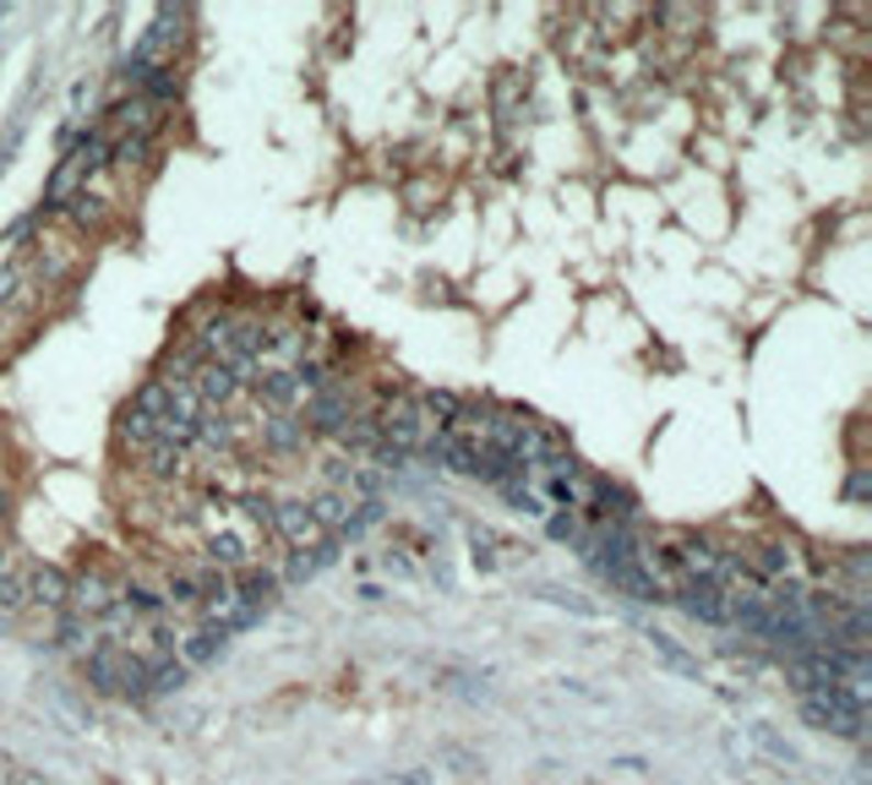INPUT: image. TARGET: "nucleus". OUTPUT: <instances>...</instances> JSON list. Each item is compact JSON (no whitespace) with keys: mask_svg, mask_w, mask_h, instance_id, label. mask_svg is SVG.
<instances>
[{"mask_svg":"<svg viewBox=\"0 0 872 785\" xmlns=\"http://www.w3.org/2000/svg\"><path fill=\"white\" fill-rule=\"evenodd\" d=\"M169 388V415L164 420H175V426H202V415H208V404H202V393L191 388V382H164Z\"/></svg>","mask_w":872,"mask_h":785,"instance_id":"f8f14e48","label":"nucleus"},{"mask_svg":"<svg viewBox=\"0 0 872 785\" xmlns=\"http://www.w3.org/2000/svg\"><path fill=\"white\" fill-rule=\"evenodd\" d=\"M82 671H88V682H93L99 693H110V698H147L143 660L126 654V649H115V643H99V649L82 660Z\"/></svg>","mask_w":872,"mask_h":785,"instance_id":"f257e3e1","label":"nucleus"},{"mask_svg":"<svg viewBox=\"0 0 872 785\" xmlns=\"http://www.w3.org/2000/svg\"><path fill=\"white\" fill-rule=\"evenodd\" d=\"M327 562H333V546H327V551H290L284 584H305V579H316V573H322Z\"/></svg>","mask_w":872,"mask_h":785,"instance_id":"393cba45","label":"nucleus"},{"mask_svg":"<svg viewBox=\"0 0 872 785\" xmlns=\"http://www.w3.org/2000/svg\"><path fill=\"white\" fill-rule=\"evenodd\" d=\"M393 785H399V781H393Z\"/></svg>","mask_w":872,"mask_h":785,"instance_id":"72a5a7b5","label":"nucleus"},{"mask_svg":"<svg viewBox=\"0 0 872 785\" xmlns=\"http://www.w3.org/2000/svg\"><path fill=\"white\" fill-rule=\"evenodd\" d=\"M191 388L202 393V404H208V410H224V404H235V393H241L235 371H230V366H219V360H202V371L191 377Z\"/></svg>","mask_w":872,"mask_h":785,"instance_id":"1a4fd4ad","label":"nucleus"},{"mask_svg":"<svg viewBox=\"0 0 872 785\" xmlns=\"http://www.w3.org/2000/svg\"><path fill=\"white\" fill-rule=\"evenodd\" d=\"M655 22H666V27H671V38H677V44H687V38L704 27V11H698V5H660V11H655Z\"/></svg>","mask_w":872,"mask_h":785,"instance_id":"6ab92c4d","label":"nucleus"},{"mask_svg":"<svg viewBox=\"0 0 872 785\" xmlns=\"http://www.w3.org/2000/svg\"><path fill=\"white\" fill-rule=\"evenodd\" d=\"M110 606H121V584L99 568H82L66 579V612L60 617H77V623H99Z\"/></svg>","mask_w":872,"mask_h":785,"instance_id":"7ed1b4c3","label":"nucleus"},{"mask_svg":"<svg viewBox=\"0 0 872 785\" xmlns=\"http://www.w3.org/2000/svg\"><path fill=\"white\" fill-rule=\"evenodd\" d=\"M268 448H273V453H300V448H305V431L294 426V415H273V420H268Z\"/></svg>","mask_w":872,"mask_h":785,"instance_id":"a878e982","label":"nucleus"},{"mask_svg":"<svg viewBox=\"0 0 872 785\" xmlns=\"http://www.w3.org/2000/svg\"><path fill=\"white\" fill-rule=\"evenodd\" d=\"M66 213H71V229H77V235H88V229H104V224H110V202H104V197H93V191H77V197L66 202Z\"/></svg>","mask_w":872,"mask_h":785,"instance_id":"2eb2a0df","label":"nucleus"},{"mask_svg":"<svg viewBox=\"0 0 872 785\" xmlns=\"http://www.w3.org/2000/svg\"><path fill=\"white\" fill-rule=\"evenodd\" d=\"M60 643H66L77 660H88V654L99 649V628H93V623H77V617H60Z\"/></svg>","mask_w":872,"mask_h":785,"instance_id":"b1692460","label":"nucleus"},{"mask_svg":"<svg viewBox=\"0 0 872 785\" xmlns=\"http://www.w3.org/2000/svg\"><path fill=\"white\" fill-rule=\"evenodd\" d=\"M649 643H655V654L677 671V676H698V660L693 654H682V643L671 638V632H660V628H649Z\"/></svg>","mask_w":872,"mask_h":785,"instance_id":"aec40b11","label":"nucleus"},{"mask_svg":"<svg viewBox=\"0 0 872 785\" xmlns=\"http://www.w3.org/2000/svg\"><path fill=\"white\" fill-rule=\"evenodd\" d=\"M0 529H5V518H0Z\"/></svg>","mask_w":872,"mask_h":785,"instance_id":"473e14b6","label":"nucleus"},{"mask_svg":"<svg viewBox=\"0 0 872 785\" xmlns=\"http://www.w3.org/2000/svg\"><path fill=\"white\" fill-rule=\"evenodd\" d=\"M436 682H441V687H458V698H469V704L485 698V682H474V676H463V671H452V665H441Z\"/></svg>","mask_w":872,"mask_h":785,"instance_id":"c756f323","label":"nucleus"},{"mask_svg":"<svg viewBox=\"0 0 872 785\" xmlns=\"http://www.w3.org/2000/svg\"><path fill=\"white\" fill-rule=\"evenodd\" d=\"M224 643H230L224 632H213V628H197V632H191V638H186V643H175V649H180L175 660H180V665L191 671V665H208V660H219V654H224Z\"/></svg>","mask_w":872,"mask_h":785,"instance_id":"4468645a","label":"nucleus"},{"mask_svg":"<svg viewBox=\"0 0 872 785\" xmlns=\"http://www.w3.org/2000/svg\"><path fill=\"white\" fill-rule=\"evenodd\" d=\"M153 437H158V420H147V415H137V410H126V415H121V448L147 453V448H153Z\"/></svg>","mask_w":872,"mask_h":785,"instance_id":"412c9836","label":"nucleus"},{"mask_svg":"<svg viewBox=\"0 0 872 785\" xmlns=\"http://www.w3.org/2000/svg\"><path fill=\"white\" fill-rule=\"evenodd\" d=\"M132 410H137V415H147V420H164V415H169V388H164L158 377H153V382H143V388H137V399H132Z\"/></svg>","mask_w":872,"mask_h":785,"instance_id":"bb28decb","label":"nucleus"},{"mask_svg":"<svg viewBox=\"0 0 872 785\" xmlns=\"http://www.w3.org/2000/svg\"><path fill=\"white\" fill-rule=\"evenodd\" d=\"M110 169L132 175V169H153V137H126L110 148Z\"/></svg>","mask_w":872,"mask_h":785,"instance_id":"a211bd4d","label":"nucleus"},{"mask_svg":"<svg viewBox=\"0 0 872 785\" xmlns=\"http://www.w3.org/2000/svg\"><path fill=\"white\" fill-rule=\"evenodd\" d=\"M535 595H540V601H557V606H562V612H573V617H594V606L583 601L579 590H557V584H540Z\"/></svg>","mask_w":872,"mask_h":785,"instance_id":"c85d7f7f","label":"nucleus"},{"mask_svg":"<svg viewBox=\"0 0 872 785\" xmlns=\"http://www.w3.org/2000/svg\"><path fill=\"white\" fill-rule=\"evenodd\" d=\"M693 623H709V628H730V601L715 590V584H682L677 595H671Z\"/></svg>","mask_w":872,"mask_h":785,"instance_id":"0eeeda50","label":"nucleus"},{"mask_svg":"<svg viewBox=\"0 0 872 785\" xmlns=\"http://www.w3.org/2000/svg\"><path fill=\"white\" fill-rule=\"evenodd\" d=\"M421 404L436 415V426H441V431H447V426L458 420V410H463V399H458L452 388H432V393H421Z\"/></svg>","mask_w":872,"mask_h":785,"instance_id":"cd10ccee","label":"nucleus"},{"mask_svg":"<svg viewBox=\"0 0 872 785\" xmlns=\"http://www.w3.org/2000/svg\"><path fill=\"white\" fill-rule=\"evenodd\" d=\"M22 584H27V606L66 612V573H55L49 562H33V568H22Z\"/></svg>","mask_w":872,"mask_h":785,"instance_id":"6e6552de","label":"nucleus"},{"mask_svg":"<svg viewBox=\"0 0 872 785\" xmlns=\"http://www.w3.org/2000/svg\"><path fill=\"white\" fill-rule=\"evenodd\" d=\"M524 99H529V77H518V71L496 77V115H502V126L518 121V104H524Z\"/></svg>","mask_w":872,"mask_h":785,"instance_id":"f3484780","label":"nucleus"},{"mask_svg":"<svg viewBox=\"0 0 872 785\" xmlns=\"http://www.w3.org/2000/svg\"><path fill=\"white\" fill-rule=\"evenodd\" d=\"M202 349L186 338V344H175V349H164V360H158V382H191L197 371H202Z\"/></svg>","mask_w":872,"mask_h":785,"instance_id":"9b49d317","label":"nucleus"},{"mask_svg":"<svg viewBox=\"0 0 872 785\" xmlns=\"http://www.w3.org/2000/svg\"><path fill=\"white\" fill-rule=\"evenodd\" d=\"M305 513L316 518V529H322V535H338V529H344V518H349V496H344V491H316V496L305 502Z\"/></svg>","mask_w":872,"mask_h":785,"instance_id":"ddd939ff","label":"nucleus"},{"mask_svg":"<svg viewBox=\"0 0 872 785\" xmlns=\"http://www.w3.org/2000/svg\"><path fill=\"white\" fill-rule=\"evenodd\" d=\"M463 540H469V557H474V568H485V573H496L502 568V535L496 529H485V524H469L463 529Z\"/></svg>","mask_w":872,"mask_h":785,"instance_id":"dca6fc26","label":"nucleus"},{"mask_svg":"<svg viewBox=\"0 0 872 785\" xmlns=\"http://www.w3.org/2000/svg\"><path fill=\"white\" fill-rule=\"evenodd\" d=\"M583 524H589V513H573V507H551V513H546V535L562 540V546H579Z\"/></svg>","mask_w":872,"mask_h":785,"instance_id":"5701e85b","label":"nucleus"},{"mask_svg":"<svg viewBox=\"0 0 872 785\" xmlns=\"http://www.w3.org/2000/svg\"><path fill=\"white\" fill-rule=\"evenodd\" d=\"M27 268H33L38 284H66V279L82 268V240H77V229L44 224V240L27 251Z\"/></svg>","mask_w":872,"mask_h":785,"instance_id":"f03ea898","label":"nucleus"},{"mask_svg":"<svg viewBox=\"0 0 872 785\" xmlns=\"http://www.w3.org/2000/svg\"><path fill=\"white\" fill-rule=\"evenodd\" d=\"M143 459H147V474H158V480H180L186 474V453L169 448V442H158V437H153V448H147Z\"/></svg>","mask_w":872,"mask_h":785,"instance_id":"4be33fe9","label":"nucleus"},{"mask_svg":"<svg viewBox=\"0 0 872 785\" xmlns=\"http://www.w3.org/2000/svg\"><path fill=\"white\" fill-rule=\"evenodd\" d=\"M305 399H311V393H305V382H300L294 371H262V404H268L273 415H294Z\"/></svg>","mask_w":872,"mask_h":785,"instance_id":"9d476101","label":"nucleus"},{"mask_svg":"<svg viewBox=\"0 0 872 785\" xmlns=\"http://www.w3.org/2000/svg\"><path fill=\"white\" fill-rule=\"evenodd\" d=\"M752 742H758V748H763V753H769L774 764H796V753H791V748H785V742H780V737H774L769 726H752Z\"/></svg>","mask_w":872,"mask_h":785,"instance_id":"7c9ffc66","label":"nucleus"},{"mask_svg":"<svg viewBox=\"0 0 872 785\" xmlns=\"http://www.w3.org/2000/svg\"><path fill=\"white\" fill-rule=\"evenodd\" d=\"M186 27H191V5H158L153 11V27L137 38V60L147 66H175V49L186 44Z\"/></svg>","mask_w":872,"mask_h":785,"instance_id":"20e7f679","label":"nucleus"},{"mask_svg":"<svg viewBox=\"0 0 872 785\" xmlns=\"http://www.w3.org/2000/svg\"><path fill=\"white\" fill-rule=\"evenodd\" d=\"M846 496H851V502H868V496H872L868 464H857V470H851V480H846Z\"/></svg>","mask_w":872,"mask_h":785,"instance_id":"2f4dec72","label":"nucleus"},{"mask_svg":"<svg viewBox=\"0 0 872 785\" xmlns=\"http://www.w3.org/2000/svg\"><path fill=\"white\" fill-rule=\"evenodd\" d=\"M802 720L813 731H829V737H862V709H851L840 698V682L824 687V693H813V698H802Z\"/></svg>","mask_w":872,"mask_h":785,"instance_id":"39448f33","label":"nucleus"},{"mask_svg":"<svg viewBox=\"0 0 872 785\" xmlns=\"http://www.w3.org/2000/svg\"><path fill=\"white\" fill-rule=\"evenodd\" d=\"M268 529H273L290 551H327V546H333V535H322V529H316V518L305 513V502H284V507H273V513H268Z\"/></svg>","mask_w":872,"mask_h":785,"instance_id":"423d86ee","label":"nucleus"}]
</instances>
